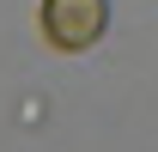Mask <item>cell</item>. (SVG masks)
Returning a JSON list of instances; mask_svg holds the SVG:
<instances>
[{
    "mask_svg": "<svg viewBox=\"0 0 158 152\" xmlns=\"http://www.w3.org/2000/svg\"><path fill=\"white\" fill-rule=\"evenodd\" d=\"M37 24H43V43H49V49L85 55V49H98L103 31H110V0H43Z\"/></svg>",
    "mask_w": 158,
    "mask_h": 152,
    "instance_id": "obj_1",
    "label": "cell"
}]
</instances>
